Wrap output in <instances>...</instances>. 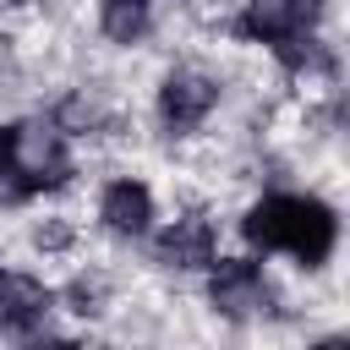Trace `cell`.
<instances>
[{
  "mask_svg": "<svg viewBox=\"0 0 350 350\" xmlns=\"http://www.w3.org/2000/svg\"><path fill=\"white\" fill-rule=\"evenodd\" d=\"M33 350H93V345H82V339H44V345H33Z\"/></svg>",
  "mask_w": 350,
  "mask_h": 350,
  "instance_id": "cell-15",
  "label": "cell"
},
{
  "mask_svg": "<svg viewBox=\"0 0 350 350\" xmlns=\"http://www.w3.org/2000/svg\"><path fill=\"white\" fill-rule=\"evenodd\" d=\"M93 126H98V109H93L82 93H71V98L55 109V131H60V137H77V131H93Z\"/></svg>",
  "mask_w": 350,
  "mask_h": 350,
  "instance_id": "cell-12",
  "label": "cell"
},
{
  "mask_svg": "<svg viewBox=\"0 0 350 350\" xmlns=\"http://www.w3.org/2000/svg\"><path fill=\"white\" fill-rule=\"evenodd\" d=\"M55 295L49 284H38L33 273H16V268H0V323L16 328V334H33L44 317H49Z\"/></svg>",
  "mask_w": 350,
  "mask_h": 350,
  "instance_id": "cell-6",
  "label": "cell"
},
{
  "mask_svg": "<svg viewBox=\"0 0 350 350\" xmlns=\"http://www.w3.org/2000/svg\"><path fill=\"white\" fill-rule=\"evenodd\" d=\"M98 219H104L115 235H148V224H153V191H148L142 180L120 175V180L104 186V197H98Z\"/></svg>",
  "mask_w": 350,
  "mask_h": 350,
  "instance_id": "cell-7",
  "label": "cell"
},
{
  "mask_svg": "<svg viewBox=\"0 0 350 350\" xmlns=\"http://www.w3.org/2000/svg\"><path fill=\"white\" fill-rule=\"evenodd\" d=\"M241 230H246L252 246H262V252H290L301 268L328 262V252H334V241H339V219H334L328 202H317V197H284V191L252 202V213L241 219Z\"/></svg>",
  "mask_w": 350,
  "mask_h": 350,
  "instance_id": "cell-1",
  "label": "cell"
},
{
  "mask_svg": "<svg viewBox=\"0 0 350 350\" xmlns=\"http://www.w3.org/2000/svg\"><path fill=\"white\" fill-rule=\"evenodd\" d=\"M317 16H323V0H246V11L235 16V33L252 44H279L290 33H312Z\"/></svg>",
  "mask_w": 350,
  "mask_h": 350,
  "instance_id": "cell-3",
  "label": "cell"
},
{
  "mask_svg": "<svg viewBox=\"0 0 350 350\" xmlns=\"http://www.w3.org/2000/svg\"><path fill=\"white\" fill-rule=\"evenodd\" d=\"M213 224L208 219H175L164 235H159V262L164 268H213Z\"/></svg>",
  "mask_w": 350,
  "mask_h": 350,
  "instance_id": "cell-8",
  "label": "cell"
},
{
  "mask_svg": "<svg viewBox=\"0 0 350 350\" xmlns=\"http://www.w3.org/2000/svg\"><path fill=\"white\" fill-rule=\"evenodd\" d=\"M273 55H279V66H284V71H295V77H328V71H334L328 44H317L312 33H290V38H279V44H273Z\"/></svg>",
  "mask_w": 350,
  "mask_h": 350,
  "instance_id": "cell-9",
  "label": "cell"
},
{
  "mask_svg": "<svg viewBox=\"0 0 350 350\" xmlns=\"http://www.w3.org/2000/svg\"><path fill=\"white\" fill-rule=\"evenodd\" d=\"M312 350H350L345 339H323V345H312Z\"/></svg>",
  "mask_w": 350,
  "mask_h": 350,
  "instance_id": "cell-16",
  "label": "cell"
},
{
  "mask_svg": "<svg viewBox=\"0 0 350 350\" xmlns=\"http://www.w3.org/2000/svg\"><path fill=\"white\" fill-rule=\"evenodd\" d=\"M98 22H104V33L115 44H137L148 33V0H104Z\"/></svg>",
  "mask_w": 350,
  "mask_h": 350,
  "instance_id": "cell-10",
  "label": "cell"
},
{
  "mask_svg": "<svg viewBox=\"0 0 350 350\" xmlns=\"http://www.w3.org/2000/svg\"><path fill=\"white\" fill-rule=\"evenodd\" d=\"M104 301H109L104 273H77V279L66 284V306H71L77 317H98V312H104Z\"/></svg>",
  "mask_w": 350,
  "mask_h": 350,
  "instance_id": "cell-11",
  "label": "cell"
},
{
  "mask_svg": "<svg viewBox=\"0 0 350 350\" xmlns=\"http://www.w3.org/2000/svg\"><path fill=\"white\" fill-rule=\"evenodd\" d=\"M33 246H38V252H66V246H71V224H66V219L33 224Z\"/></svg>",
  "mask_w": 350,
  "mask_h": 350,
  "instance_id": "cell-13",
  "label": "cell"
},
{
  "mask_svg": "<svg viewBox=\"0 0 350 350\" xmlns=\"http://www.w3.org/2000/svg\"><path fill=\"white\" fill-rule=\"evenodd\" d=\"M16 159V126H0V170Z\"/></svg>",
  "mask_w": 350,
  "mask_h": 350,
  "instance_id": "cell-14",
  "label": "cell"
},
{
  "mask_svg": "<svg viewBox=\"0 0 350 350\" xmlns=\"http://www.w3.org/2000/svg\"><path fill=\"white\" fill-rule=\"evenodd\" d=\"M11 164L33 180V191L60 186L71 175V159H66V142H60L55 126H16V159Z\"/></svg>",
  "mask_w": 350,
  "mask_h": 350,
  "instance_id": "cell-5",
  "label": "cell"
},
{
  "mask_svg": "<svg viewBox=\"0 0 350 350\" xmlns=\"http://www.w3.org/2000/svg\"><path fill=\"white\" fill-rule=\"evenodd\" d=\"M208 301H213L219 317H262V312H273V284H268L262 262L219 257L213 279H208Z\"/></svg>",
  "mask_w": 350,
  "mask_h": 350,
  "instance_id": "cell-2",
  "label": "cell"
},
{
  "mask_svg": "<svg viewBox=\"0 0 350 350\" xmlns=\"http://www.w3.org/2000/svg\"><path fill=\"white\" fill-rule=\"evenodd\" d=\"M213 104H219V82L202 77V71H170L164 88H159V120H164L170 131L202 126Z\"/></svg>",
  "mask_w": 350,
  "mask_h": 350,
  "instance_id": "cell-4",
  "label": "cell"
}]
</instances>
